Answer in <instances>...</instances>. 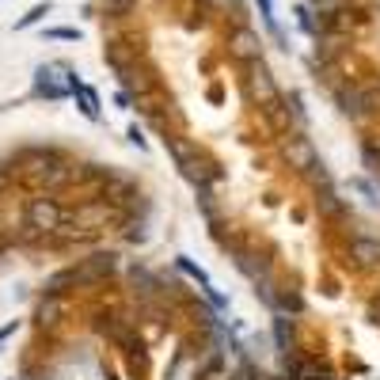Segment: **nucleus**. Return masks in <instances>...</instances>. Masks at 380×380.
Masks as SVG:
<instances>
[{"label":"nucleus","instance_id":"obj_2","mask_svg":"<svg viewBox=\"0 0 380 380\" xmlns=\"http://www.w3.org/2000/svg\"><path fill=\"white\" fill-rule=\"evenodd\" d=\"M232 263H236V270H240L244 278H248L251 285H255V293L263 297V305L274 312V305H278V278H274L270 259L251 255L248 248H232Z\"/></svg>","mask_w":380,"mask_h":380},{"label":"nucleus","instance_id":"obj_18","mask_svg":"<svg viewBox=\"0 0 380 380\" xmlns=\"http://www.w3.org/2000/svg\"><path fill=\"white\" fill-rule=\"evenodd\" d=\"M46 38H58V42H76V38H80V31H76V27H54V31H46Z\"/></svg>","mask_w":380,"mask_h":380},{"label":"nucleus","instance_id":"obj_13","mask_svg":"<svg viewBox=\"0 0 380 380\" xmlns=\"http://www.w3.org/2000/svg\"><path fill=\"white\" fill-rule=\"evenodd\" d=\"M274 312H289V316H297V312H305V300H300V293L297 289H278V305H274Z\"/></svg>","mask_w":380,"mask_h":380},{"label":"nucleus","instance_id":"obj_3","mask_svg":"<svg viewBox=\"0 0 380 380\" xmlns=\"http://www.w3.org/2000/svg\"><path fill=\"white\" fill-rule=\"evenodd\" d=\"M84 80H76V73L69 65H61V61H50V65H38L34 69V84H31V95L34 99H65V95H73L76 88H80Z\"/></svg>","mask_w":380,"mask_h":380},{"label":"nucleus","instance_id":"obj_22","mask_svg":"<svg viewBox=\"0 0 380 380\" xmlns=\"http://www.w3.org/2000/svg\"><path fill=\"white\" fill-rule=\"evenodd\" d=\"M8 187V171H0V190Z\"/></svg>","mask_w":380,"mask_h":380},{"label":"nucleus","instance_id":"obj_9","mask_svg":"<svg viewBox=\"0 0 380 380\" xmlns=\"http://www.w3.org/2000/svg\"><path fill=\"white\" fill-rule=\"evenodd\" d=\"M350 259H354L357 266H377L380 263V240H372V236H354V240H350Z\"/></svg>","mask_w":380,"mask_h":380},{"label":"nucleus","instance_id":"obj_12","mask_svg":"<svg viewBox=\"0 0 380 380\" xmlns=\"http://www.w3.org/2000/svg\"><path fill=\"white\" fill-rule=\"evenodd\" d=\"M73 95H76V103H80L84 118H91V122H99V91L91 88V84H80V88L73 91Z\"/></svg>","mask_w":380,"mask_h":380},{"label":"nucleus","instance_id":"obj_14","mask_svg":"<svg viewBox=\"0 0 380 380\" xmlns=\"http://www.w3.org/2000/svg\"><path fill=\"white\" fill-rule=\"evenodd\" d=\"M361 160H365V167H369L372 175H380V145L377 141H365L361 145Z\"/></svg>","mask_w":380,"mask_h":380},{"label":"nucleus","instance_id":"obj_10","mask_svg":"<svg viewBox=\"0 0 380 380\" xmlns=\"http://www.w3.org/2000/svg\"><path fill=\"white\" fill-rule=\"evenodd\" d=\"M274 346H278L281 361L297 354V350H293V320L289 316H281V312H274Z\"/></svg>","mask_w":380,"mask_h":380},{"label":"nucleus","instance_id":"obj_8","mask_svg":"<svg viewBox=\"0 0 380 380\" xmlns=\"http://www.w3.org/2000/svg\"><path fill=\"white\" fill-rule=\"evenodd\" d=\"M175 266H179V270H182V274H187V278H194V281H198V285H202V293H206V297H209V300H213V305H217V308H221V312H224V308H228V305H224V297H217V289H213V281H209V274H206V270H202V266H194V263H190V259H187V255H179V259H175Z\"/></svg>","mask_w":380,"mask_h":380},{"label":"nucleus","instance_id":"obj_1","mask_svg":"<svg viewBox=\"0 0 380 380\" xmlns=\"http://www.w3.org/2000/svg\"><path fill=\"white\" fill-rule=\"evenodd\" d=\"M244 91H248V99L255 103L259 110H266V115L274 118L278 126H285V118H281V91H278V80H274V73L266 69V61H251V65H244Z\"/></svg>","mask_w":380,"mask_h":380},{"label":"nucleus","instance_id":"obj_20","mask_svg":"<svg viewBox=\"0 0 380 380\" xmlns=\"http://www.w3.org/2000/svg\"><path fill=\"white\" fill-rule=\"evenodd\" d=\"M16 327H19V320H8L4 327H0V346H4V342H8L12 335H16Z\"/></svg>","mask_w":380,"mask_h":380},{"label":"nucleus","instance_id":"obj_16","mask_svg":"<svg viewBox=\"0 0 380 380\" xmlns=\"http://www.w3.org/2000/svg\"><path fill=\"white\" fill-rule=\"evenodd\" d=\"M255 4H259V16H263V23L270 27V34H274V38H281L278 19H274V4H270V0H255Z\"/></svg>","mask_w":380,"mask_h":380},{"label":"nucleus","instance_id":"obj_5","mask_svg":"<svg viewBox=\"0 0 380 380\" xmlns=\"http://www.w3.org/2000/svg\"><path fill=\"white\" fill-rule=\"evenodd\" d=\"M285 160H289V167L293 171H300V175H308L316 164H320V152H316V145L305 137V133H289V141H285Z\"/></svg>","mask_w":380,"mask_h":380},{"label":"nucleus","instance_id":"obj_15","mask_svg":"<svg viewBox=\"0 0 380 380\" xmlns=\"http://www.w3.org/2000/svg\"><path fill=\"white\" fill-rule=\"evenodd\" d=\"M42 16H50V0H46V4H34V8L27 12L23 19H16V31H27V27H34Z\"/></svg>","mask_w":380,"mask_h":380},{"label":"nucleus","instance_id":"obj_11","mask_svg":"<svg viewBox=\"0 0 380 380\" xmlns=\"http://www.w3.org/2000/svg\"><path fill=\"white\" fill-rule=\"evenodd\" d=\"M316 206H320L323 217H342V213H346V206H342V198L335 194V187H320V190H316Z\"/></svg>","mask_w":380,"mask_h":380},{"label":"nucleus","instance_id":"obj_7","mask_svg":"<svg viewBox=\"0 0 380 380\" xmlns=\"http://www.w3.org/2000/svg\"><path fill=\"white\" fill-rule=\"evenodd\" d=\"M228 54L236 61H244V65H251V61L263 58V38H259L255 31H251L248 23H240L236 31L228 34Z\"/></svg>","mask_w":380,"mask_h":380},{"label":"nucleus","instance_id":"obj_4","mask_svg":"<svg viewBox=\"0 0 380 380\" xmlns=\"http://www.w3.org/2000/svg\"><path fill=\"white\" fill-rule=\"evenodd\" d=\"M61 221H65V209H61L58 198L38 194V198L27 202V228H34L38 236H54L61 228Z\"/></svg>","mask_w":380,"mask_h":380},{"label":"nucleus","instance_id":"obj_19","mask_svg":"<svg viewBox=\"0 0 380 380\" xmlns=\"http://www.w3.org/2000/svg\"><path fill=\"white\" fill-rule=\"evenodd\" d=\"M346 0H308V8H316V12H323V16H331V12H339Z\"/></svg>","mask_w":380,"mask_h":380},{"label":"nucleus","instance_id":"obj_17","mask_svg":"<svg viewBox=\"0 0 380 380\" xmlns=\"http://www.w3.org/2000/svg\"><path fill=\"white\" fill-rule=\"evenodd\" d=\"M133 4H137V0H103V12H107V16H130Z\"/></svg>","mask_w":380,"mask_h":380},{"label":"nucleus","instance_id":"obj_21","mask_svg":"<svg viewBox=\"0 0 380 380\" xmlns=\"http://www.w3.org/2000/svg\"><path fill=\"white\" fill-rule=\"evenodd\" d=\"M130 141L137 145V149H145V137H141V130H137V126H130Z\"/></svg>","mask_w":380,"mask_h":380},{"label":"nucleus","instance_id":"obj_6","mask_svg":"<svg viewBox=\"0 0 380 380\" xmlns=\"http://www.w3.org/2000/svg\"><path fill=\"white\" fill-rule=\"evenodd\" d=\"M110 221H118V209L110 206L107 198H91L76 209V224H80L84 232H99V228H107Z\"/></svg>","mask_w":380,"mask_h":380},{"label":"nucleus","instance_id":"obj_23","mask_svg":"<svg viewBox=\"0 0 380 380\" xmlns=\"http://www.w3.org/2000/svg\"><path fill=\"white\" fill-rule=\"evenodd\" d=\"M27 380H50V377H27Z\"/></svg>","mask_w":380,"mask_h":380}]
</instances>
